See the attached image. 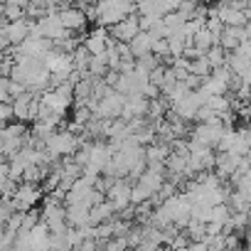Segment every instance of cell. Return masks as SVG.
Wrapping results in <instances>:
<instances>
[{
  "label": "cell",
  "instance_id": "cell-1",
  "mask_svg": "<svg viewBox=\"0 0 251 251\" xmlns=\"http://www.w3.org/2000/svg\"><path fill=\"white\" fill-rule=\"evenodd\" d=\"M81 146H84L81 136H76V133L62 128V131H57V133H52V136L47 138V148H45V151L52 153L57 160H62V158L76 155V151H79Z\"/></svg>",
  "mask_w": 251,
  "mask_h": 251
},
{
  "label": "cell",
  "instance_id": "cell-2",
  "mask_svg": "<svg viewBox=\"0 0 251 251\" xmlns=\"http://www.w3.org/2000/svg\"><path fill=\"white\" fill-rule=\"evenodd\" d=\"M224 133H226V126L222 123V118H217L212 123H197L195 128H192V136L190 138H195V141H200V143H204V146H209V148L217 151V146H219V141H222Z\"/></svg>",
  "mask_w": 251,
  "mask_h": 251
},
{
  "label": "cell",
  "instance_id": "cell-3",
  "mask_svg": "<svg viewBox=\"0 0 251 251\" xmlns=\"http://www.w3.org/2000/svg\"><path fill=\"white\" fill-rule=\"evenodd\" d=\"M123 106H126V96H123V94H118L116 89H111V91L99 101V108L94 111V118H106V121L121 118Z\"/></svg>",
  "mask_w": 251,
  "mask_h": 251
},
{
  "label": "cell",
  "instance_id": "cell-4",
  "mask_svg": "<svg viewBox=\"0 0 251 251\" xmlns=\"http://www.w3.org/2000/svg\"><path fill=\"white\" fill-rule=\"evenodd\" d=\"M42 195H45L42 187L30 185V182H23V185L18 187L15 197H13V204H15L18 212H30V209H35V204H37L40 200H45Z\"/></svg>",
  "mask_w": 251,
  "mask_h": 251
},
{
  "label": "cell",
  "instance_id": "cell-5",
  "mask_svg": "<svg viewBox=\"0 0 251 251\" xmlns=\"http://www.w3.org/2000/svg\"><path fill=\"white\" fill-rule=\"evenodd\" d=\"M106 197L116 207V212H123L126 207H131L133 204V185H131V180H116L111 185V190L106 192Z\"/></svg>",
  "mask_w": 251,
  "mask_h": 251
},
{
  "label": "cell",
  "instance_id": "cell-6",
  "mask_svg": "<svg viewBox=\"0 0 251 251\" xmlns=\"http://www.w3.org/2000/svg\"><path fill=\"white\" fill-rule=\"evenodd\" d=\"M111 30V37L116 40V42H133L143 30H141V20H138V13L136 15H128L126 20H121L118 25H113V27H108Z\"/></svg>",
  "mask_w": 251,
  "mask_h": 251
},
{
  "label": "cell",
  "instance_id": "cell-7",
  "mask_svg": "<svg viewBox=\"0 0 251 251\" xmlns=\"http://www.w3.org/2000/svg\"><path fill=\"white\" fill-rule=\"evenodd\" d=\"M0 35H5L13 45H23L30 35H32V20H18V23H8L3 20V27H0Z\"/></svg>",
  "mask_w": 251,
  "mask_h": 251
},
{
  "label": "cell",
  "instance_id": "cell-8",
  "mask_svg": "<svg viewBox=\"0 0 251 251\" xmlns=\"http://www.w3.org/2000/svg\"><path fill=\"white\" fill-rule=\"evenodd\" d=\"M59 18H62V25H64L69 32H74V35H81V32L86 30V25H89V18H86V13H84L79 5L64 8V10L59 13Z\"/></svg>",
  "mask_w": 251,
  "mask_h": 251
},
{
  "label": "cell",
  "instance_id": "cell-9",
  "mask_svg": "<svg viewBox=\"0 0 251 251\" xmlns=\"http://www.w3.org/2000/svg\"><path fill=\"white\" fill-rule=\"evenodd\" d=\"M241 163H244L241 155H234V153H217V168H214V173H217L222 180H229V177L241 168Z\"/></svg>",
  "mask_w": 251,
  "mask_h": 251
},
{
  "label": "cell",
  "instance_id": "cell-10",
  "mask_svg": "<svg viewBox=\"0 0 251 251\" xmlns=\"http://www.w3.org/2000/svg\"><path fill=\"white\" fill-rule=\"evenodd\" d=\"M155 40H158V37H153V32H146V30H143L133 42H128V45H131V50H133V54H136V59H141V57L151 54V52H153Z\"/></svg>",
  "mask_w": 251,
  "mask_h": 251
},
{
  "label": "cell",
  "instance_id": "cell-11",
  "mask_svg": "<svg viewBox=\"0 0 251 251\" xmlns=\"http://www.w3.org/2000/svg\"><path fill=\"white\" fill-rule=\"evenodd\" d=\"M170 155H173V148H170V143L155 141V143L146 146V158H148V163H165Z\"/></svg>",
  "mask_w": 251,
  "mask_h": 251
},
{
  "label": "cell",
  "instance_id": "cell-12",
  "mask_svg": "<svg viewBox=\"0 0 251 251\" xmlns=\"http://www.w3.org/2000/svg\"><path fill=\"white\" fill-rule=\"evenodd\" d=\"M113 217H118V212H116V207L108 200L101 202V204H96V207H91V226H99L103 222H111Z\"/></svg>",
  "mask_w": 251,
  "mask_h": 251
},
{
  "label": "cell",
  "instance_id": "cell-13",
  "mask_svg": "<svg viewBox=\"0 0 251 251\" xmlns=\"http://www.w3.org/2000/svg\"><path fill=\"white\" fill-rule=\"evenodd\" d=\"M192 42H195V47H197L202 54H207L214 45H219V37H217L209 27H202V30L195 35V40H192Z\"/></svg>",
  "mask_w": 251,
  "mask_h": 251
},
{
  "label": "cell",
  "instance_id": "cell-14",
  "mask_svg": "<svg viewBox=\"0 0 251 251\" xmlns=\"http://www.w3.org/2000/svg\"><path fill=\"white\" fill-rule=\"evenodd\" d=\"M108 72H111L108 54H94L91 62H89V74H91V76H106Z\"/></svg>",
  "mask_w": 251,
  "mask_h": 251
},
{
  "label": "cell",
  "instance_id": "cell-15",
  "mask_svg": "<svg viewBox=\"0 0 251 251\" xmlns=\"http://www.w3.org/2000/svg\"><path fill=\"white\" fill-rule=\"evenodd\" d=\"M226 64L231 67V72H234L236 76H241L244 72H249V69H251V59H249V57H244V54H239V52H229Z\"/></svg>",
  "mask_w": 251,
  "mask_h": 251
},
{
  "label": "cell",
  "instance_id": "cell-16",
  "mask_svg": "<svg viewBox=\"0 0 251 251\" xmlns=\"http://www.w3.org/2000/svg\"><path fill=\"white\" fill-rule=\"evenodd\" d=\"M229 207H231L234 212H246V214H251V195H244V192L234 190L231 197H229Z\"/></svg>",
  "mask_w": 251,
  "mask_h": 251
},
{
  "label": "cell",
  "instance_id": "cell-17",
  "mask_svg": "<svg viewBox=\"0 0 251 251\" xmlns=\"http://www.w3.org/2000/svg\"><path fill=\"white\" fill-rule=\"evenodd\" d=\"M212 72H214V67H212V62L207 59V54H202V57H197V59L190 62V74H197V76L207 79Z\"/></svg>",
  "mask_w": 251,
  "mask_h": 251
},
{
  "label": "cell",
  "instance_id": "cell-18",
  "mask_svg": "<svg viewBox=\"0 0 251 251\" xmlns=\"http://www.w3.org/2000/svg\"><path fill=\"white\" fill-rule=\"evenodd\" d=\"M202 89H204L207 94H212V96H226V94H229V84L219 81V79L212 76V74L202 81Z\"/></svg>",
  "mask_w": 251,
  "mask_h": 251
},
{
  "label": "cell",
  "instance_id": "cell-19",
  "mask_svg": "<svg viewBox=\"0 0 251 251\" xmlns=\"http://www.w3.org/2000/svg\"><path fill=\"white\" fill-rule=\"evenodd\" d=\"M163 23H165V27H168V32L170 35H177V32H182V27H185V15L180 13V10H175V13H168L165 18H163Z\"/></svg>",
  "mask_w": 251,
  "mask_h": 251
},
{
  "label": "cell",
  "instance_id": "cell-20",
  "mask_svg": "<svg viewBox=\"0 0 251 251\" xmlns=\"http://www.w3.org/2000/svg\"><path fill=\"white\" fill-rule=\"evenodd\" d=\"M168 45H170V54H173V59H177V57H182L187 40L182 37V32H177V35H170V37H168Z\"/></svg>",
  "mask_w": 251,
  "mask_h": 251
},
{
  "label": "cell",
  "instance_id": "cell-21",
  "mask_svg": "<svg viewBox=\"0 0 251 251\" xmlns=\"http://www.w3.org/2000/svg\"><path fill=\"white\" fill-rule=\"evenodd\" d=\"M226 57H229V52H226L224 47H219V45H214V47L207 52V59L212 62L214 69H217V67H224V64H226Z\"/></svg>",
  "mask_w": 251,
  "mask_h": 251
},
{
  "label": "cell",
  "instance_id": "cell-22",
  "mask_svg": "<svg viewBox=\"0 0 251 251\" xmlns=\"http://www.w3.org/2000/svg\"><path fill=\"white\" fill-rule=\"evenodd\" d=\"M3 13V20L8 23H18V20H25V8H13V5H3L0 8Z\"/></svg>",
  "mask_w": 251,
  "mask_h": 251
},
{
  "label": "cell",
  "instance_id": "cell-23",
  "mask_svg": "<svg viewBox=\"0 0 251 251\" xmlns=\"http://www.w3.org/2000/svg\"><path fill=\"white\" fill-rule=\"evenodd\" d=\"M91 118H94V111H91L89 106H74V121H76V123L86 126Z\"/></svg>",
  "mask_w": 251,
  "mask_h": 251
},
{
  "label": "cell",
  "instance_id": "cell-24",
  "mask_svg": "<svg viewBox=\"0 0 251 251\" xmlns=\"http://www.w3.org/2000/svg\"><path fill=\"white\" fill-rule=\"evenodd\" d=\"M209 251H226V236L224 234H217V236H207L204 239Z\"/></svg>",
  "mask_w": 251,
  "mask_h": 251
},
{
  "label": "cell",
  "instance_id": "cell-25",
  "mask_svg": "<svg viewBox=\"0 0 251 251\" xmlns=\"http://www.w3.org/2000/svg\"><path fill=\"white\" fill-rule=\"evenodd\" d=\"M160 64H163V62H160V59H158V57H155L153 52L138 59V67H143V69H148V72H153V69H158Z\"/></svg>",
  "mask_w": 251,
  "mask_h": 251
},
{
  "label": "cell",
  "instance_id": "cell-26",
  "mask_svg": "<svg viewBox=\"0 0 251 251\" xmlns=\"http://www.w3.org/2000/svg\"><path fill=\"white\" fill-rule=\"evenodd\" d=\"M219 116H217V111H212L209 106H202L200 111H197V123H212V121H217Z\"/></svg>",
  "mask_w": 251,
  "mask_h": 251
},
{
  "label": "cell",
  "instance_id": "cell-27",
  "mask_svg": "<svg viewBox=\"0 0 251 251\" xmlns=\"http://www.w3.org/2000/svg\"><path fill=\"white\" fill-rule=\"evenodd\" d=\"M13 118H15V106L13 103H0V121H3V126L13 123Z\"/></svg>",
  "mask_w": 251,
  "mask_h": 251
},
{
  "label": "cell",
  "instance_id": "cell-28",
  "mask_svg": "<svg viewBox=\"0 0 251 251\" xmlns=\"http://www.w3.org/2000/svg\"><path fill=\"white\" fill-rule=\"evenodd\" d=\"M138 20H141V30H146V32H151L163 18H158V15H138Z\"/></svg>",
  "mask_w": 251,
  "mask_h": 251
},
{
  "label": "cell",
  "instance_id": "cell-29",
  "mask_svg": "<svg viewBox=\"0 0 251 251\" xmlns=\"http://www.w3.org/2000/svg\"><path fill=\"white\" fill-rule=\"evenodd\" d=\"M133 251H165V249H163V244H160V241H153V239H143V241H141V244H138V246H136Z\"/></svg>",
  "mask_w": 251,
  "mask_h": 251
},
{
  "label": "cell",
  "instance_id": "cell-30",
  "mask_svg": "<svg viewBox=\"0 0 251 251\" xmlns=\"http://www.w3.org/2000/svg\"><path fill=\"white\" fill-rule=\"evenodd\" d=\"M234 190H239V192H244V195H251V168H249V173L234 185Z\"/></svg>",
  "mask_w": 251,
  "mask_h": 251
},
{
  "label": "cell",
  "instance_id": "cell-31",
  "mask_svg": "<svg viewBox=\"0 0 251 251\" xmlns=\"http://www.w3.org/2000/svg\"><path fill=\"white\" fill-rule=\"evenodd\" d=\"M202 81H204L202 76H197V74H190V76L185 79V86H187L190 91H197V89L202 86Z\"/></svg>",
  "mask_w": 251,
  "mask_h": 251
},
{
  "label": "cell",
  "instance_id": "cell-32",
  "mask_svg": "<svg viewBox=\"0 0 251 251\" xmlns=\"http://www.w3.org/2000/svg\"><path fill=\"white\" fill-rule=\"evenodd\" d=\"M103 79H106V84H108L111 89H116V84H118V79H121V72H118V69H111Z\"/></svg>",
  "mask_w": 251,
  "mask_h": 251
},
{
  "label": "cell",
  "instance_id": "cell-33",
  "mask_svg": "<svg viewBox=\"0 0 251 251\" xmlns=\"http://www.w3.org/2000/svg\"><path fill=\"white\" fill-rule=\"evenodd\" d=\"M239 54H244V57H249L251 59V40H244L241 45H239V50H236Z\"/></svg>",
  "mask_w": 251,
  "mask_h": 251
},
{
  "label": "cell",
  "instance_id": "cell-34",
  "mask_svg": "<svg viewBox=\"0 0 251 251\" xmlns=\"http://www.w3.org/2000/svg\"><path fill=\"white\" fill-rule=\"evenodd\" d=\"M3 5H13V8H27V0H3Z\"/></svg>",
  "mask_w": 251,
  "mask_h": 251
},
{
  "label": "cell",
  "instance_id": "cell-35",
  "mask_svg": "<svg viewBox=\"0 0 251 251\" xmlns=\"http://www.w3.org/2000/svg\"><path fill=\"white\" fill-rule=\"evenodd\" d=\"M76 3V0H54V5H59V10H64V8H72Z\"/></svg>",
  "mask_w": 251,
  "mask_h": 251
},
{
  "label": "cell",
  "instance_id": "cell-36",
  "mask_svg": "<svg viewBox=\"0 0 251 251\" xmlns=\"http://www.w3.org/2000/svg\"><path fill=\"white\" fill-rule=\"evenodd\" d=\"M244 234H246V244H251V224H249V229H246Z\"/></svg>",
  "mask_w": 251,
  "mask_h": 251
},
{
  "label": "cell",
  "instance_id": "cell-37",
  "mask_svg": "<svg viewBox=\"0 0 251 251\" xmlns=\"http://www.w3.org/2000/svg\"><path fill=\"white\" fill-rule=\"evenodd\" d=\"M175 251H190V246H182V249H175Z\"/></svg>",
  "mask_w": 251,
  "mask_h": 251
},
{
  "label": "cell",
  "instance_id": "cell-38",
  "mask_svg": "<svg viewBox=\"0 0 251 251\" xmlns=\"http://www.w3.org/2000/svg\"><path fill=\"white\" fill-rule=\"evenodd\" d=\"M165 251H173V249H165Z\"/></svg>",
  "mask_w": 251,
  "mask_h": 251
}]
</instances>
